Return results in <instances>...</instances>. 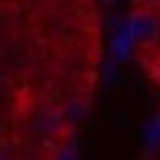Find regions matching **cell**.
<instances>
[{
	"mask_svg": "<svg viewBox=\"0 0 160 160\" xmlns=\"http://www.w3.org/2000/svg\"><path fill=\"white\" fill-rule=\"evenodd\" d=\"M30 131L39 141H62V137L72 134L69 121H65V114H62V105H42L39 111H36Z\"/></svg>",
	"mask_w": 160,
	"mask_h": 160,
	"instance_id": "1",
	"label": "cell"
},
{
	"mask_svg": "<svg viewBox=\"0 0 160 160\" xmlns=\"http://www.w3.org/2000/svg\"><path fill=\"white\" fill-rule=\"evenodd\" d=\"M62 114H65V121H69V128H75L78 121L85 118V105H82V101H72V105L62 108Z\"/></svg>",
	"mask_w": 160,
	"mask_h": 160,
	"instance_id": "2",
	"label": "cell"
},
{
	"mask_svg": "<svg viewBox=\"0 0 160 160\" xmlns=\"http://www.w3.org/2000/svg\"><path fill=\"white\" fill-rule=\"evenodd\" d=\"M150 78H154V85L160 88V56H157L154 62H150Z\"/></svg>",
	"mask_w": 160,
	"mask_h": 160,
	"instance_id": "3",
	"label": "cell"
},
{
	"mask_svg": "<svg viewBox=\"0 0 160 160\" xmlns=\"http://www.w3.org/2000/svg\"><path fill=\"white\" fill-rule=\"evenodd\" d=\"M141 7H147V10H154V7H160V0H141Z\"/></svg>",
	"mask_w": 160,
	"mask_h": 160,
	"instance_id": "4",
	"label": "cell"
}]
</instances>
